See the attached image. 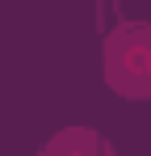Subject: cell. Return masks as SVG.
Segmentation results:
<instances>
[{
	"mask_svg": "<svg viewBox=\"0 0 151 156\" xmlns=\"http://www.w3.org/2000/svg\"><path fill=\"white\" fill-rule=\"evenodd\" d=\"M105 80L130 97H151V26H118L105 38Z\"/></svg>",
	"mask_w": 151,
	"mask_h": 156,
	"instance_id": "1",
	"label": "cell"
}]
</instances>
